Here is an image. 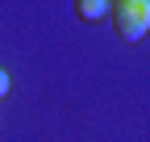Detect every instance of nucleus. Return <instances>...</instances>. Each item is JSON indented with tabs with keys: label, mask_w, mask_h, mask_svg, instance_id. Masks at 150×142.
<instances>
[{
	"label": "nucleus",
	"mask_w": 150,
	"mask_h": 142,
	"mask_svg": "<svg viewBox=\"0 0 150 142\" xmlns=\"http://www.w3.org/2000/svg\"><path fill=\"white\" fill-rule=\"evenodd\" d=\"M108 17H112V29H117L121 42H138L150 33L146 0H117V4H108Z\"/></svg>",
	"instance_id": "f257e3e1"
},
{
	"label": "nucleus",
	"mask_w": 150,
	"mask_h": 142,
	"mask_svg": "<svg viewBox=\"0 0 150 142\" xmlns=\"http://www.w3.org/2000/svg\"><path fill=\"white\" fill-rule=\"evenodd\" d=\"M146 17H150V0H146Z\"/></svg>",
	"instance_id": "20e7f679"
},
{
	"label": "nucleus",
	"mask_w": 150,
	"mask_h": 142,
	"mask_svg": "<svg viewBox=\"0 0 150 142\" xmlns=\"http://www.w3.org/2000/svg\"><path fill=\"white\" fill-rule=\"evenodd\" d=\"M4 96H8V71L0 67V100H4Z\"/></svg>",
	"instance_id": "7ed1b4c3"
},
{
	"label": "nucleus",
	"mask_w": 150,
	"mask_h": 142,
	"mask_svg": "<svg viewBox=\"0 0 150 142\" xmlns=\"http://www.w3.org/2000/svg\"><path fill=\"white\" fill-rule=\"evenodd\" d=\"M75 13H79L83 21H96V17L108 13V4H104V0H79V4H75Z\"/></svg>",
	"instance_id": "f03ea898"
}]
</instances>
